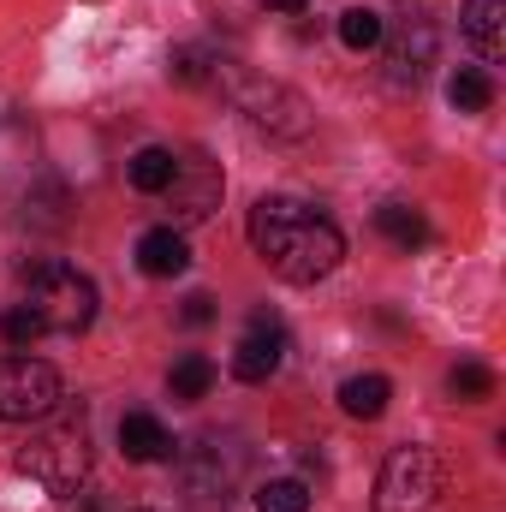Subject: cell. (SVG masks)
<instances>
[{
	"instance_id": "1",
	"label": "cell",
	"mask_w": 506,
	"mask_h": 512,
	"mask_svg": "<svg viewBox=\"0 0 506 512\" xmlns=\"http://www.w3.org/2000/svg\"><path fill=\"white\" fill-rule=\"evenodd\" d=\"M251 245L286 286H316L346 262V239L328 215L298 197H262L251 209Z\"/></svg>"
},
{
	"instance_id": "2",
	"label": "cell",
	"mask_w": 506,
	"mask_h": 512,
	"mask_svg": "<svg viewBox=\"0 0 506 512\" xmlns=\"http://www.w3.org/2000/svg\"><path fill=\"white\" fill-rule=\"evenodd\" d=\"M18 477H30L36 489L48 495H78L84 477H90V423H84V405L78 411H48L42 429L30 435V447H18Z\"/></svg>"
},
{
	"instance_id": "3",
	"label": "cell",
	"mask_w": 506,
	"mask_h": 512,
	"mask_svg": "<svg viewBox=\"0 0 506 512\" xmlns=\"http://www.w3.org/2000/svg\"><path fill=\"white\" fill-rule=\"evenodd\" d=\"M24 286H30L24 304L42 316L48 334H84L96 322V280L78 274L72 262H30Z\"/></svg>"
},
{
	"instance_id": "4",
	"label": "cell",
	"mask_w": 506,
	"mask_h": 512,
	"mask_svg": "<svg viewBox=\"0 0 506 512\" xmlns=\"http://www.w3.org/2000/svg\"><path fill=\"white\" fill-rule=\"evenodd\" d=\"M179 477H185V495L203 512H227L233 489L245 483V447L233 435H203V441L185 447Z\"/></svg>"
},
{
	"instance_id": "5",
	"label": "cell",
	"mask_w": 506,
	"mask_h": 512,
	"mask_svg": "<svg viewBox=\"0 0 506 512\" xmlns=\"http://www.w3.org/2000/svg\"><path fill=\"white\" fill-rule=\"evenodd\" d=\"M447 495V465L429 447H393L376 477V507L381 512H429Z\"/></svg>"
},
{
	"instance_id": "6",
	"label": "cell",
	"mask_w": 506,
	"mask_h": 512,
	"mask_svg": "<svg viewBox=\"0 0 506 512\" xmlns=\"http://www.w3.org/2000/svg\"><path fill=\"white\" fill-rule=\"evenodd\" d=\"M66 387L60 370L42 358H0V423H42L48 411H60Z\"/></svg>"
},
{
	"instance_id": "7",
	"label": "cell",
	"mask_w": 506,
	"mask_h": 512,
	"mask_svg": "<svg viewBox=\"0 0 506 512\" xmlns=\"http://www.w3.org/2000/svg\"><path fill=\"white\" fill-rule=\"evenodd\" d=\"M233 102L251 114L256 126H268L274 137H304L310 131V102L286 84H268V78H233Z\"/></svg>"
},
{
	"instance_id": "8",
	"label": "cell",
	"mask_w": 506,
	"mask_h": 512,
	"mask_svg": "<svg viewBox=\"0 0 506 512\" xmlns=\"http://www.w3.org/2000/svg\"><path fill=\"white\" fill-rule=\"evenodd\" d=\"M221 191H227V179H221V167L209 155H179V173H173V185L161 197H167V209L179 221H209L221 209Z\"/></svg>"
},
{
	"instance_id": "9",
	"label": "cell",
	"mask_w": 506,
	"mask_h": 512,
	"mask_svg": "<svg viewBox=\"0 0 506 512\" xmlns=\"http://www.w3.org/2000/svg\"><path fill=\"white\" fill-rule=\"evenodd\" d=\"M381 42H387V78H393V84H417V78L435 66V54H441L435 18H399V30L381 36Z\"/></svg>"
},
{
	"instance_id": "10",
	"label": "cell",
	"mask_w": 506,
	"mask_h": 512,
	"mask_svg": "<svg viewBox=\"0 0 506 512\" xmlns=\"http://www.w3.org/2000/svg\"><path fill=\"white\" fill-rule=\"evenodd\" d=\"M280 358H286V328L268 316V310H256L251 328H245V340L233 346V376L239 382H268L274 370H280Z\"/></svg>"
},
{
	"instance_id": "11",
	"label": "cell",
	"mask_w": 506,
	"mask_h": 512,
	"mask_svg": "<svg viewBox=\"0 0 506 512\" xmlns=\"http://www.w3.org/2000/svg\"><path fill=\"white\" fill-rule=\"evenodd\" d=\"M120 453H126L131 465H167V459H173V435H167L161 417L126 411V417H120Z\"/></svg>"
},
{
	"instance_id": "12",
	"label": "cell",
	"mask_w": 506,
	"mask_h": 512,
	"mask_svg": "<svg viewBox=\"0 0 506 512\" xmlns=\"http://www.w3.org/2000/svg\"><path fill=\"white\" fill-rule=\"evenodd\" d=\"M137 268H143L149 280H173V274H185V268H191V245H185V233H179V227H149V233L137 239Z\"/></svg>"
},
{
	"instance_id": "13",
	"label": "cell",
	"mask_w": 506,
	"mask_h": 512,
	"mask_svg": "<svg viewBox=\"0 0 506 512\" xmlns=\"http://www.w3.org/2000/svg\"><path fill=\"white\" fill-rule=\"evenodd\" d=\"M459 30L483 60H501L506 48V0H465L459 6Z\"/></svg>"
},
{
	"instance_id": "14",
	"label": "cell",
	"mask_w": 506,
	"mask_h": 512,
	"mask_svg": "<svg viewBox=\"0 0 506 512\" xmlns=\"http://www.w3.org/2000/svg\"><path fill=\"white\" fill-rule=\"evenodd\" d=\"M173 173H179V155L161 149V143H143V149L131 155V167H126V179L143 191V197H161V191L173 185Z\"/></svg>"
},
{
	"instance_id": "15",
	"label": "cell",
	"mask_w": 506,
	"mask_h": 512,
	"mask_svg": "<svg viewBox=\"0 0 506 512\" xmlns=\"http://www.w3.org/2000/svg\"><path fill=\"white\" fill-rule=\"evenodd\" d=\"M387 399H393V382H387V376H352V382H340V405H346V417L376 423L381 411H387Z\"/></svg>"
},
{
	"instance_id": "16",
	"label": "cell",
	"mask_w": 506,
	"mask_h": 512,
	"mask_svg": "<svg viewBox=\"0 0 506 512\" xmlns=\"http://www.w3.org/2000/svg\"><path fill=\"white\" fill-rule=\"evenodd\" d=\"M209 387H215V364H209L203 352H185V358L173 364V376H167V393H173L179 405H197V399H209Z\"/></svg>"
},
{
	"instance_id": "17",
	"label": "cell",
	"mask_w": 506,
	"mask_h": 512,
	"mask_svg": "<svg viewBox=\"0 0 506 512\" xmlns=\"http://www.w3.org/2000/svg\"><path fill=\"white\" fill-rule=\"evenodd\" d=\"M376 227L399 245V251H417V245H429V221L411 209V203H381L376 209Z\"/></svg>"
},
{
	"instance_id": "18",
	"label": "cell",
	"mask_w": 506,
	"mask_h": 512,
	"mask_svg": "<svg viewBox=\"0 0 506 512\" xmlns=\"http://www.w3.org/2000/svg\"><path fill=\"white\" fill-rule=\"evenodd\" d=\"M447 102H453L459 114H483V108L495 102V78H489L483 66H459V72L447 78Z\"/></svg>"
},
{
	"instance_id": "19",
	"label": "cell",
	"mask_w": 506,
	"mask_h": 512,
	"mask_svg": "<svg viewBox=\"0 0 506 512\" xmlns=\"http://www.w3.org/2000/svg\"><path fill=\"white\" fill-rule=\"evenodd\" d=\"M381 36H387L381 12H370V6H346V12H340V42H346L352 54H370V48H381Z\"/></svg>"
},
{
	"instance_id": "20",
	"label": "cell",
	"mask_w": 506,
	"mask_h": 512,
	"mask_svg": "<svg viewBox=\"0 0 506 512\" xmlns=\"http://www.w3.org/2000/svg\"><path fill=\"white\" fill-rule=\"evenodd\" d=\"M256 512H310V489L298 477H274L256 489Z\"/></svg>"
},
{
	"instance_id": "21",
	"label": "cell",
	"mask_w": 506,
	"mask_h": 512,
	"mask_svg": "<svg viewBox=\"0 0 506 512\" xmlns=\"http://www.w3.org/2000/svg\"><path fill=\"white\" fill-rule=\"evenodd\" d=\"M42 334H48V328H42V316H36L30 304H6V310H0V340H6V346H36Z\"/></svg>"
},
{
	"instance_id": "22",
	"label": "cell",
	"mask_w": 506,
	"mask_h": 512,
	"mask_svg": "<svg viewBox=\"0 0 506 512\" xmlns=\"http://www.w3.org/2000/svg\"><path fill=\"white\" fill-rule=\"evenodd\" d=\"M447 387H453V399H489L495 393V370L489 364H453Z\"/></svg>"
},
{
	"instance_id": "23",
	"label": "cell",
	"mask_w": 506,
	"mask_h": 512,
	"mask_svg": "<svg viewBox=\"0 0 506 512\" xmlns=\"http://www.w3.org/2000/svg\"><path fill=\"white\" fill-rule=\"evenodd\" d=\"M185 322H191V328L215 322V298H209V292H191V298H185Z\"/></svg>"
},
{
	"instance_id": "24",
	"label": "cell",
	"mask_w": 506,
	"mask_h": 512,
	"mask_svg": "<svg viewBox=\"0 0 506 512\" xmlns=\"http://www.w3.org/2000/svg\"><path fill=\"white\" fill-rule=\"evenodd\" d=\"M262 6H268V12H304L310 0H262Z\"/></svg>"
}]
</instances>
